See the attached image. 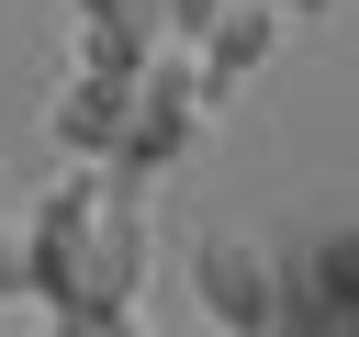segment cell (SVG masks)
<instances>
[{"label":"cell","mask_w":359,"mask_h":337,"mask_svg":"<svg viewBox=\"0 0 359 337\" xmlns=\"http://www.w3.org/2000/svg\"><path fill=\"white\" fill-rule=\"evenodd\" d=\"M202 101H213V79H202V45H157L146 56V79H135V124H123V146H112V180L123 191H146L180 146H191V124H202Z\"/></svg>","instance_id":"obj_1"},{"label":"cell","mask_w":359,"mask_h":337,"mask_svg":"<svg viewBox=\"0 0 359 337\" xmlns=\"http://www.w3.org/2000/svg\"><path fill=\"white\" fill-rule=\"evenodd\" d=\"M146 292V191H123L112 180V202L90 213V236H79V270H67V303H101V315H123ZM56 303V315H67Z\"/></svg>","instance_id":"obj_2"},{"label":"cell","mask_w":359,"mask_h":337,"mask_svg":"<svg viewBox=\"0 0 359 337\" xmlns=\"http://www.w3.org/2000/svg\"><path fill=\"white\" fill-rule=\"evenodd\" d=\"M280 270L247 247V236H191V303L213 315V326H236V337H269L280 326Z\"/></svg>","instance_id":"obj_3"},{"label":"cell","mask_w":359,"mask_h":337,"mask_svg":"<svg viewBox=\"0 0 359 337\" xmlns=\"http://www.w3.org/2000/svg\"><path fill=\"white\" fill-rule=\"evenodd\" d=\"M123 124H135V79H101V67H67V90L45 101V146L56 157H101L112 168Z\"/></svg>","instance_id":"obj_4"},{"label":"cell","mask_w":359,"mask_h":337,"mask_svg":"<svg viewBox=\"0 0 359 337\" xmlns=\"http://www.w3.org/2000/svg\"><path fill=\"white\" fill-rule=\"evenodd\" d=\"M280 22H292L280 0H224V11H213V34H202V79H213V101H224V90H247V79L269 67Z\"/></svg>","instance_id":"obj_5"},{"label":"cell","mask_w":359,"mask_h":337,"mask_svg":"<svg viewBox=\"0 0 359 337\" xmlns=\"http://www.w3.org/2000/svg\"><path fill=\"white\" fill-rule=\"evenodd\" d=\"M168 34H146V22H112V11H79V67H101V79H146V56H157Z\"/></svg>","instance_id":"obj_6"},{"label":"cell","mask_w":359,"mask_h":337,"mask_svg":"<svg viewBox=\"0 0 359 337\" xmlns=\"http://www.w3.org/2000/svg\"><path fill=\"white\" fill-rule=\"evenodd\" d=\"M314 303L359 326V225H325L314 236Z\"/></svg>","instance_id":"obj_7"},{"label":"cell","mask_w":359,"mask_h":337,"mask_svg":"<svg viewBox=\"0 0 359 337\" xmlns=\"http://www.w3.org/2000/svg\"><path fill=\"white\" fill-rule=\"evenodd\" d=\"M45 337H135V315H101V303H67V315H45Z\"/></svg>","instance_id":"obj_8"},{"label":"cell","mask_w":359,"mask_h":337,"mask_svg":"<svg viewBox=\"0 0 359 337\" xmlns=\"http://www.w3.org/2000/svg\"><path fill=\"white\" fill-rule=\"evenodd\" d=\"M22 292H34V258H22V236L0 225V303H22Z\"/></svg>","instance_id":"obj_9"},{"label":"cell","mask_w":359,"mask_h":337,"mask_svg":"<svg viewBox=\"0 0 359 337\" xmlns=\"http://www.w3.org/2000/svg\"><path fill=\"white\" fill-rule=\"evenodd\" d=\"M213 11H224V0H168V34H180V45H202V34H213Z\"/></svg>","instance_id":"obj_10"},{"label":"cell","mask_w":359,"mask_h":337,"mask_svg":"<svg viewBox=\"0 0 359 337\" xmlns=\"http://www.w3.org/2000/svg\"><path fill=\"white\" fill-rule=\"evenodd\" d=\"M168 337H236V326H213V315H191V326H168Z\"/></svg>","instance_id":"obj_11"},{"label":"cell","mask_w":359,"mask_h":337,"mask_svg":"<svg viewBox=\"0 0 359 337\" xmlns=\"http://www.w3.org/2000/svg\"><path fill=\"white\" fill-rule=\"evenodd\" d=\"M280 11H337V0H280Z\"/></svg>","instance_id":"obj_12"}]
</instances>
